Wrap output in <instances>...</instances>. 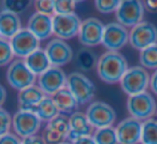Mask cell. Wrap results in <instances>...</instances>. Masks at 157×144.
<instances>
[{
    "mask_svg": "<svg viewBox=\"0 0 157 144\" xmlns=\"http://www.w3.org/2000/svg\"><path fill=\"white\" fill-rule=\"evenodd\" d=\"M128 63L120 52H105L98 58L96 66L99 79L107 84L120 83L128 70Z\"/></svg>",
    "mask_w": 157,
    "mask_h": 144,
    "instance_id": "cell-1",
    "label": "cell"
},
{
    "mask_svg": "<svg viewBox=\"0 0 157 144\" xmlns=\"http://www.w3.org/2000/svg\"><path fill=\"white\" fill-rule=\"evenodd\" d=\"M127 111L130 114V117L136 118L140 122H145L153 118V116L156 114V101L148 92L133 95L127 99Z\"/></svg>",
    "mask_w": 157,
    "mask_h": 144,
    "instance_id": "cell-2",
    "label": "cell"
},
{
    "mask_svg": "<svg viewBox=\"0 0 157 144\" xmlns=\"http://www.w3.org/2000/svg\"><path fill=\"white\" fill-rule=\"evenodd\" d=\"M150 79L151 75L146 69L141 66H133L128 68L123 79L121 80L120 85L123 92L130 97L146 92V89L150 87Z\"/></svg>",
    "mask_w": 157,
    "mask_h": 144,
    "instance_id": "cell-3",
    "label": "cell"
},
{
    "mask_svg": "<svg viewBox=\"0 0 157 144\" xmlns=\"http://www.w3.org/2000/svg\"><path fill=\"white\" fill-rule=\"evenodd\" d=\"M66 87L71 92L78 104L90 102L96 93L94 83L81 72H71L68 74Z\"/></svg>",
    "mask_w": 157,
    "mask_h": 144,
    "instance_id": "cell-4",
    "label": "cell"
},
{
    "mask_svg": "<svg viewBox=\"0 0 157 144\" xmlns=\"http://www.w3.org/2000/svg\"><path fill=\"white\" fill-rule=\"evenodd\" d=\"M36 80H37V77L28 69L24 59H15L8 67V84L18 92L35 85Z\"/></svg>",
    "mask_w": 157,
    "mask_h": 144,
    "instance_id": "cell-5",
    "label": "cell"
},
{
    "mask_svg": "<svg viewBox=\"0 0 157 144\" xmlns=\"http://www.w3.org/2000/svg\"><path fill=\"white\" fill-rule=\"evenodd\" d=\"M85 115L94 129L111 127L116 119L114 109L103 101H94L90 103L86 109Z\"/></svg>",
    "mask_w": 157,
    "mask_h": 144,
    "instance_id": "cell-6",
    "label": "cell"
},
{
    "mask_svg": "<svg viewBox=\"0 0 157 144\" xmlns=\"http://www.w3.org/2000/svg\"><path fill=\"white\" fill-rule=\"evenodd\" d=\"M117 23L124 27H131L143 22L144 6L143 1L139 0H125L121 1L120 7L115 12Z\"/></svg>",
    "mask_w": 157,
    "mask_h": 144,
    "instance_id": "cell-7",
    "label": "cell"
},
{
    "mask_svg": "<svg viewBox=\"0 0 157 144\" xmlns=\"http://www.w3.org/2000/svg\"><path fill=\"white\" fill-rule=\"evenodd\" d=\"M42 122L37 114L30 111L18 110L12 117V127L17 137L22 139L36 135L41 128Z\"/></svg>",
    "mask_w": 157,
    "mask_h": 144,
    "instance_id": "cell-8",
    "label": "cell"
},
{
    "mask_svg": "<svg viewBox=\"0 0 157 144\" xmlns=\"http://www.w3.org/2000/svg\"><path fill=\"white\" fill-rule=\"evenodd\" d=\"M67 77L68 75L61 68L51 67L38 77L37 83L45 96L52 97L67 86Z\"/></svg>",
    "mask_w": 157,
    "mask_h": 144,
    "instance_id": "cell-9",
    "label": "cell"
},
{
    "mask_svg": "<svg viewBox=\"0 0 157 144\" xmlns=\"http://www.w3.org/2000/svg\"><path fill=\"white\" fill-rule=\"evenodd\" d=\"M129 44L138 51L157 44V27L150 22L140 23L129 31Z\"/></svg>",
    "mask_w": 157,
    "mask_h": 144,
    "instance_id": "cell-10",
    "label": "cell"
},
{
    "mask_svg": "<svg viewBox=\"0 0 157 144\" xmlns=\"http://www.w3.org/2000/svg\"><path fill=\"white\" fill-rule=\"evenodd\" d=\"M105 25L96 17H88L81 24L78 31V41L86 47H93L102 43Z\"/></svg>",
    "mask_w": 157,
    "mask_h": 144,
    "instance_id": "cell-11",
    "label": "cell"
},
{
    "mask_svg": "<svg viewBox=\"0 0 157 144\" xmlns=\"http://www.w3.org/2000/svg\"><path fill=\"white\" fill-rule=\"evenodd\" d=\"M82 21L75 13L69 15H53V35L57 39L69 40L78 36Z\"/></svg>",
    "mask_w": 157,
    "mask_h": 144,
    "instance_id": "cell-12",
    "label": "cell"
},
{
    "mask_svg": "<svg viewBox=\"0 0 157 144\" xmlns=\"http://www.w3.org/2000/svg\"><path fill=\"white\" fill-rule=\"evenodd\" d=\"M129 42V31L117 22L105 25L102 37V45L108 52H118Z\"/></svg>",
    "mask_w": 157,
    "mask_h": 144,
    "instance_id": "cell-13",
    "label": "cell"
},
{
    "mask_svg": "<svg viewBox=\"0 0 157 144\" xmlns=\"http://www.w3.org/2000/svg\"><path fill=\"white\" fill-rule=\"evenodd\" d=\"M14 56L25 59L27 56L33 54L35 51L40 48V41L33 33L27 28L21 29L11 40H10Z\"/></svg>",
    "mask_w": 157,
    "mask_h": 144,
    "instance_id": "cell-14",
    "label": "cell"
},
{
    "mask_svg": "<svg viewBox=\"0 0 157 144\" xmlns=\"http://www.w3.org/2000/svg\"><path fill=\"white\" fill-rule=\"evenodd\" d=\"M44 51L50 59L52 67L60 68L69 63L73 58V51L71 46L66 41L57 38L51 40L46 44Z\"/></svg>",
    "mask_w": 157,
    "mask_h": 144,
    "instance_id": "cell-15",
    "label": "cell"
},
{
    "mask_svg": "<svg viewBox=\"0 0 157 144\" xmlns=\"http://www.w3.org/2000/svg\"><path fill=\"white\" fill-rule=\"evenodd\" d=\"M69 135V119L66 115L58 116L48 122L43 130V139L46 144H60L68 139Z\"/></svg>",
    "mask_w": 157,
    "mask_h": 144,
    "instance_id": "cell-16",
    "label": "cell"
},
{
    "mask_svg": "<svg viewBox=\"0 0 157 144\" xmlns=\"http://www.w3.org/2000/svg\"><path fill=\"white\" fill-rule=\"evenodd\" d=\"M118 144L141 143L142 122L132 117H127L115 127Z\"/></svg>",
    "mask_w": 157,
    "mask_h": 144,
    "instance_id": "cell-17",
    "label": "cell"
},
{
    "mask_svg": "<svg viewBox=\"0 0 157 144\" xmlns=\"http://www.w3.org/2000/svg\"><path fill=\"white\" fill-rule=\"evenodd\" d=\"M69 135L68 140L70 142L75 141L76 139L82 137L94 135V128L88 122L85 113L76 111L69 115Z\"/></svg>",
    "mask_w": 157,
    "mask_h": 144,
    "instance_id": "cell-18",
    "label": "cell"
},
{
    "mask_svg": "<svg viewBox=\"0 0 157 144\" xmlns=\"http://www.w3.org/2000/svg\"><path fill=\"white\" fill-rule=\"evenodd\" d=\"M27 29L33 33L39 41L48 40L53 35V16L36 12L29 17Z\"/></svg>",
    "mask_w": 157,
    "mask_h": 144,
    "instance_id": "cell-19",
    "label": "cell"
},
{
    "mask_svg": "<svg viewBox=\"0 0 157 144\" xmlns=\"http://www.w3.org/2000/svg\"><path fill=\"white\" fill-rule=\"evenodd\" d=\"M45 95L43 94L38 85H33L30 87H27L25 89L21 90L18 93L17 100L20 110L23 111H30L35 113L36 107L45 98Z\"/></svg>",
    "mask_w": 157,
    "mask_h": 144,
    "instance_id": "cell-20",
    "label": "cell"
},
{
    "mask_svg": "<svg viewBox=\"0 0 157 144\" xmlns=\"http://www.w3.org/2000/svg\"><path fill=\"white\" fill-rule=\"evenodd\" d=\"M22 29L20 16L11 12H0V37L3 39L11 40Z\"/></svg>",
    "mask_w": 157,
    "mask_h": 144,
    "instance_id": "cell-21",
    "label": "cell"
},
{
    "mask_svg": "<svg viewBox=\"0 0 157 144\" xmlns=\"http://www.w3.org/2000/svg\"><path fill=\"white\" fill-rule=\"evenodd\" d=\"M24 61L27 67H28V69L33 72L36 77L41 75L42 73H44L46 70L52 67L45 51H44V48L41 47L35 51L29 56H27L24 59Z\"/></svg>",
    "mask_w": 157,
    "mask_h": 144,
    "instance_id": "cell-22",
    "label": "cell"
},
{
    "mask_svg": "<svg viewBox=\"0 0 157 144\" xmlns=\"http://www.w3.org/2000/svg\"><path fill=\"white\" fill-rule=\"evenodd\" d=\"M51 98L53 99L55 105L58 109L59 113L63 114H70L76 112V109L78 107V101L73 97L69 89L67 87L63 88L59 92H57L55 95H53Z\"/></svg>",
    "mask_w": 157,
    "mask_h": 144,
    "instance_id": "cell-23",
    "label": "cell"
},
{
    "mask_svg": "<svg viewBox=\"0 0 157 144\" xmlns=\"http://www.w3.org/2000/svg\"><path fill=\"white\" fill-rule=\"evenodd\" d=\"M35 113L37 114V116L40 118L41 122L46 123L51 122V120L54 119L56 116H58L60 114L57 107L55 105L53 99L48 96L36 107Z\"/></svg>",
    "mask_w": 157,
    "mask_h": 144,
    "instance_id": "cell-24",
    "label": "cell"
},
{
    "mask_svg": "<svg viewBox=\"0 0 157 144\" xmlns=\"http://www.w3.org/2000/svg\"><path fill=\"white\" fill-rule=\"evenodd\" d=\"M76 66L83 71H90L97 66L98 57L90 48H81L76 53Z\"/></svg>",
    "mask_w": 157,
    "mask_h": 144,
    "instance_id": "cell-25",
    "label": "cell"
},
{
    "mask_svg": "<svg viewBox=\"0 0 157 144\" xmlns=\"http://www.w3.org/2000/svg\"><path fill=\"white\" fill-rule=\"evenodd\" d=\"M141 144H157V119L142 122Z\"/></svg>",
    "mask_w": 157,
    "mask_h": 144,
    "instance_id": "cell-26",
    "label": "cell"
},
{
    "mask_svg": "<svg viewBox=\"0 0 157 144\" xmlns=\"http://www.w3.org/2000/svg\"><path fill=\"white\" fill-rule=\"evenodd\" d=\"M139 60L144 69L157 70V44L140 51Z\"/></svg>",
    "mask_w": 157,
    "mask_h": 144,
    "instance_id": "cell-27",
    "label": "cell"
},
{
    "mask_svg": "<svg viewBox=\"0 0 157 144\" xmlns=\"http://www.w3.org/2000/svg\"><path fill=\"white\" fill-rule=\"evenodd\" d=\"M96 144H118L117 135L113 126L96 129L93 135Z\"/></svg>",
    "mask_w": 157,
    "mask_h": 144,
    "instance_id": "cell-28",
    "label": "cell"
},
{
    "mask_svg": "<svg viewBox=\"0 0 157 144\" xmlns=\"http://www.w3.org/2000/svg\"><path fill=\"white\" fill-rule=\"evenodd\" d=\"M14 57L10 40L0 37V67H5L12 63Z\"/></svg>",
    "mask_w": 157,
    "mask_h": 144,
    "instance_id": "cell-29",
    "label": "cell"
},
{
    "mask_svg": "<svg viewBox=\"0 0 157 144\" xmlns=\"http://www.w3.org/2000/svg\"><path fill=\"white\" fill-rule=\"evenodd\" d=\"M33 2L31 1H3L2 2V7L5 11L11 12L13 14H22L33 5Z\"/></svg>",
    "mask_w": 157,
    "mask_h": 144,
    "instance_id": "cell-30",
    "label": "cell"
},
{
    "mask_svg": "<svg viewBox=\"0 0 157 144\" xmlns=\"http://www.w3.org/2000/svg\"><path fill=\"white\" fill-rule=\"evenodd\" d=\"M54 3V15H69L73 14L76 8V2L72 0L68 1H53Z\"/></svg>",
    "mask_w": 157,
    "mask_h": 144,
    "instance_id": "cell-31",
    "label": "cell"
},
{
    "mask_svg": "<svg viewBox=\"0 0 157 144\" xmlns=\"http://www.w3.org/2000/svg\"><path fill=\"white\" fill-rule=\"evenodd\" d=\"M95 8L101 14H110L116 12L117 8L120 7L121 1L118 0H96Z\"/></svg>",
    "mask_w": 157,
    "mask_h": 144,
    "instance_id": "cell-32",
    "label": "cell"
},
{
    "mask_svg": "<svg viewBox=\"0 0 157 144\" xmlns=\"http://www.w3.org/2000/svg\"><path fill=\"white\" fill-rule=\"evenodd\" d=\"M33 5L37 10V13L48 16L54 15V3L51 0H38L33 2Z\"/></svg>",
    "mask_w": 157,
    "mask_h": 144,
    "instance_id": "cell-33",
    "label": "cell"
},
{
    "mask_svg": "<svg viewBox=\"0 0 157 144\" xmlns=\"http://www.w3.org/2000/svg\"><path fill=\"white\" fill-rule=\"evenodd\" d=\"M11 126H12L11 115L5 109L0 108V137H2L6 133L9 132Z\"/></svg>",
    "mask_w": 157,
    "mask_h": 144,
    "instance_id": "cell-34",
    "label": "cell"
},
{
    "mask_svg": "<svg viewBox=\"0 0 157 144\" xmlns=\"http://www.w3.org/2000/svg\"><path fill=\"white\" fill-rule=\"evenodd\" d=\"M22 140L15 133L8 132L5 135L0 137V144H21Z\"/></svg>",
    "mask_w": 157,
    "mask_h": 144,
    "instance_id": "cell-35",
    "label": "cell"
},
{
    "mask_svg": "<svg viewBox=\"0 0 157 144\" xmlns=\"http://www.w3.org/2000/svg\"><path fill=\"white\" fill-rule=\"evenodd\" d=\"M21 144H46V142L42 135H36L28 138H25V139H22Z\"/></svg>",
    "mask_w": 157,
    "mask_h": 144,
    "instance_id": "cell-36",
    "label": "cell"
},
{
    "mask_svg": "<svg viewBox=\"0 0 157 144\" xmlns=\"http://www.w3.org/2000/svg\"><path fill=\"white\" fill-rule=\"evenodd\" d=\"M143 6L144 10L150 13H157V1H152V0L143 1Z\"/></svg>",
    "mask_w": 157,
    "mask_h": 144,
    "instance_id": "cell-37",
    "label": "cell"
},
{
    "mask_svg": "<svg viewBox=\"0 0 157 144\" xmlns=\"http://www.w3.org/2000/svg\"><path fill=\"white\" fill-rule=\"evenodd\" d=\"M72 144H96L93 135H87V137H82L76 139L75 141L71 142Z\"/></svg>",
    "mask_w": 157,
    "mask_h": 144,
    "instance_id": "cell-38",
    "label": "cell"
},
{
    "mask_svg": "<svg viewBox=\"0 0 157 144\" xmlns=\"http://www.w3.org/2000/svg\"><path fill=\"white\" fill-rule=\"evenodd\" d=\"M150 88L151 92L157 96V70H155L154 73L151 75L150 79Z\"/></svg>",
    "mask_w": 157,
    "mask_h": 144,
    "instance_id": "cell-39",
    "label": "cell"
},
{
    "mask_svg": "<svg viewBox=\"0 0 157 144\" xmlns=\"http://www.w3.org/2000/svg\"><path fill=\"white\" fill-rule=\"evenodd\" d=\"M7 100V90L2 84H0V108Z\"/></svg>",
    "mask_w": 157,
    "mask_h": 144,
    "instance_id": "cell-40",
    "label": "cell"
},
{
    "mask_svg": "<svg viewBox=\"0 0 157 144\" xmlns=\"http://www.w3.org/2000/svg\"><path fill=\"white\" fill-rule=\"evenodd\" d=\"M60 144H72L71 142H67V141H65V142H63V143H60Z\"/></svg>",
    "mask_w": 157,
    "mask_h": 144,
    "instance_id": "cell-41",
    "label": "cell"
},
{
    "mask_svg": "<svg viewBox=\"0 0 157 144\" xmlns=\"http://www.w3.org/2000/svg\"><path fill=\"white\" fill-rule=\"evenodd\" d=\"M156 115H157V111H156Z\"/></svg>",
    "mask_w": 157,
    "mask_h": 144,
    "instance_id": "cell-42",
    "label": "cell"
}]
</instances>
